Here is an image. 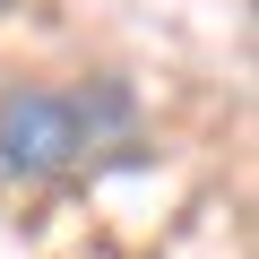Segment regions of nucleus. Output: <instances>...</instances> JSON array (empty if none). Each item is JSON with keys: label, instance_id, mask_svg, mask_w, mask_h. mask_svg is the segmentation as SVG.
I'll return each mask as SVG.
<instances>
[{"label": "nucleus", "instance_id": "1", "mask_svg": "<svg viewBox=\"0 0 259 259\" xmlns=\"http://www.w3.org/2000/svg\"><path fill=\"white\" fill-rule=\"evenodd\" d=\"M139 121V95L121 78H87V87H9L0 95V182H61L87 147L121 139Z\"/></svg>", "mask_w": 259, "mask_h": 259}]
</instances>
